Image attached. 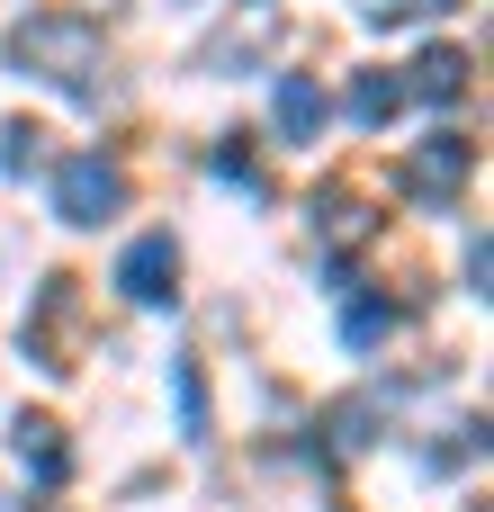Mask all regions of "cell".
Returning a JSON list of instances; mask_svg holds the SVG:
<instances>
[{
    "mask_svg": "<svg viewBox=\"0 0 494 512\" xmlns=\"http://www.w3.org/2000/svg\"><path fill=\"white\" fill-rule=\"evenodd\" d=\"M468 171H477V153H468L459 135H423V144L405 153V198H414V207H450Z\"/></svg>",
    "mask_w": 494,
    "mask_h": 512,
    "instance_id": "4",
    "label": "cell"
},
{
    "mask_svg": "<svg viewBox=\"0 0 494 512\" xmlns=\"http://www.w3.org/2000/svg\"><path fill=\"white\" fill-rule=\"evenodd\" d=\"M486 270H494V243H486V234H468V297H486Z\"/></svg>",
    "mask_w": 494,
    "mask_h": 512,
    "instance_id": "16",
    "label": "cell"
},
{
    "mask_svg": "<svg viewBox=\"0 0 494 512\" xmlns=\"http://www.w3.org/2000/svg\"><path fill=\"white\" fill-rule=\"evenodd\" d=\"M468 54L459 45H432V54H414V72H405V99H432V108H450V99H468Z\"/></svg>",
    "mask_w": 494,
    "mask_h": 512,
    "instance_id": "9",
    "label": "cell"
},
{
    "mask_svg": "<svg viewBox=\"0 0 494 512\" xmlns=\"http://www.w3.org/2000/svg\"><path fill=\"white\" fill-rule=\"evenodd\" d=\"M9 459H18L36 486H63V477H72V441H63L54 414H18V423H9Z\"/></svg>",
    "mask_w": 494,
    "mask_h": 512,
    "instance_id": "7",
    "label": "cell"
},
{
    "mask_svg": "<svg viewBox=\"0 0 494 512\" xmlns=\"http://www.w3.org/2000/svg\"><path fill=\"white\" fill-rule=\"evenodd\" d=\"M126 189H135V180H126L117 153H72V162L54 171V216H63V225H108V216L126 207Z\"/></svg>",
    "mask_w": 494,
    "mask_h": 512,
    "instance_id": "3",
    "label": "cell"
},
{
    "mask_svg": "<svg viewBox=\"0 0 494 512\" xmlns=\"http://www.w3.org/2000/svg\"><path fill=\"white\" fill-rule=\"evenodd\" d=\"M315 243H324L333 261L369 252V243H378V207H369L360 189H315Z\"/></svg>",
    "mask_w": 494,
    "mask_h": 512,
    "instance_id": "6",
    "label": "cell"
},
{
    "mask_svg": "<svg viewBox=\"0 0 494 512\" xmlns=\"http://www.w3.org/2000/svg\"><path fill=\"white\" fill-rule=\"evenodd\" d=\"M396 108H405V72H360L351 81V117L360 126H387Z\"/></svg>",
    "mask_w": 494,
    "mask_h": 512,
    "instance_id": "10",
    "label": "cell"
},
{
    "mask_svg": "<svg viewBox=\"0 0 494 512\" xmlns=\"http://www.w3.org/2000/svg\"><path fill=\"white\" fill-rule=\"evenodd\" d=\"M171 396H180V441H207V378H198V360H171Z\"/></svg>",
    "mask_w": 494,
    "mask_h": 512,
    "instance_id": "12",
    "label": "cell"
},
{
    "mask_svg": "<svg viewBox=\"0 0 494 512\" xmlns=\"http://www.w3.org/2000/svg\"><path fill=\"white\" fill-rule=\"evenodd\" d=\"M342 333H351V351H378V342L396 333V306H387V297H351V306H342Z\"/></svg>",
    "mask_w": 494,
    "mask_h": 512,
    "instance_id": "11",
    "label": "cell"
},
{
    "mask_svg": "<svg viewBox=\"0 0 494 512\" xmlns=\"http://www.w3.org/2000/svg\"><path fill=\"white\" fill-rule=\"evenodd\" d=\"M216 171H225V180H243V189H261V162H252V153H234V144L216 153Z\"/></svg>",
    "mask_w": 494,
    "mask_h": 512,
    "instance_id": "17",
    "label": "cell"
},
{
    "mask_svg": "<svg viewBox=\"0 0 494 512\" xmlns=\"http://www.w3.org/2000/svg\"><path fill=\"white\" fill-rule=\"evenodd\" d=\"M0 54H9V72H27V81H45L63 99H99V72H108V36L81 9H27L0 36Z\"/></svg>",
    "mask_w": 494,
    "mask_h": 512,
    "instance_id": "1",
    "label": "cell"
},
{
    "mask_svg": "<svg viewBox=\"0 0 494 512\" xmlns=\"http://www.w3.org/2000/svg\"><path fill=\"white\" fill-rule=\"evenodd\" d=\"M270 36H279V18H270V9H261V18H252V27H225V36H216V45H207V54H198V63H207V72H225V63H234V54H261V45H270Z\"/></svg>",
    "mask_w": 494,
    "mask_h": 512,
    "instance_id": "13",
    "label": "cell"
},
{
    "mask_svg": "<svg viewBox=\"0 0 494 512\" xmlns=\"http://www.w3.org/2000/svg\"><path fill=\"white\" fill-rule=\"evenodd\" d=\"M441 9H459V0H360V18H369V27H396V18H441Z\"/></svg>",
    "mask_w": 494,
    "mask_h": 512,
    "instance_id": "15",
    "label": "cell"
},
{
    "mask_svg": "<svg viewBox=\"0 0 494 512\" xmlns=\"http://www.w3.org/2000/svg\"><path fill=\"white\" fill-rule=\"evenodd\" d=\"M270 117H279V135H288V144H315V135H324V117H333V99H324V81H315V72H279Z\"/></svg>",
    "mask_w": 494,
    "mask_h": 512,
    "instance_id": "8",
    "label": "cell"
},
{
    "mask_svg": "<svg viewBox=\"0 0 494 512\" xmlns=\"http://www.w3.org/2000/svg\"><path fill=\"white\" fill-rule=\"evenodd\" d=\"M117 288H126V306H171L180 297V243L171 234H135L117 252Z\"/></svg>",
    "mask_w": 494,
    "mask_h": 512,
    "instance_id": "5",
    "label": "cell"
},
{
    "mask_svg": "<svg viewBox=\"0 0 494 512\" xmlns=\"http://www.w3.org/2000/svg\"><path fill=\"white\" fill-rule=\"evenodd\" d=\"M36 162H45V126L9 117V126H0V171H36Z\"/></svg>",
    "mask_w": 494,
    "mask_h": 512,
    "instance_id": "14",
    "label": "cell"
},
{
    "mask_svg": "<svg viewBox=\"0 0 494 512\" xmlns=\"http://www.w3.org/2000/svg\"><path fill=\"white\" fill-rule=\"evenodd\" d=\"M18 342H27V360L54 369V378L81 369V351H90V342H81V279H45L36 306H27V324H18Z\"/></svg>",
    "mask_w": 494,
    "mask_h": 512,
    "instance_id": "2",
    "label": "cell"
}]
</instances>
